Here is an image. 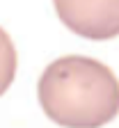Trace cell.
Here are the masks:
<instances>
[{"instance_id": "obj_1", "label": "cell", "mask_w": 119, "mask_h": 128, "mask_svg": "<svg viewBox=\"0 0 119 128\" xmlns=\"http://www.w3.org/2000/svg\"><path fill=\"white\" fill-rule=\"evenodd\" d=\"M39 105L62 128H101L119 114V80L103 62L66 55L50 62L37 85Z\"/></svg>"}, {"instance_id": "obj_2", "label": "cell", "mask_w": 119, "mask_h": 128, "mask_svg": "<svg viewBox=\"0 0 119 128\" xmlns=\"http://www.w3.org/2000/svg\"><path fill=\"white\" fill-rule=\"evenodd\" d=\"M53 5L73 34L94 41L119 34V0H53Z\"/></svg>"}, {"instance_id": "obj_3", "label": "cell", "mask_w": 119, "mask_h": 128, "mask_svg": "<svg viewBox=\"0 0 119 128\" xmlns=\"http://www.w3.org/2000/svg\"><path fill=\"white\" fill-rule=\"evenodd\" d=\"M16 48L9 39V34L0 28V96H3L9 85L14 82V76H16Z\"/></svg>"}]
</instances>
